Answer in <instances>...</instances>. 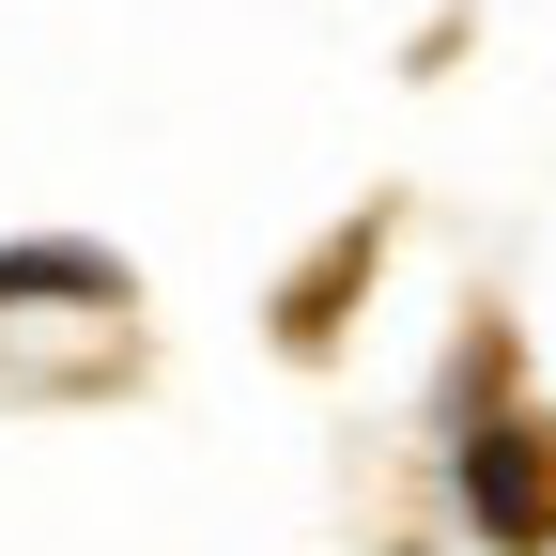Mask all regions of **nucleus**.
<instances>
[{
    "instance_id": "f03ea898",
    "label": "nucleus",
    "mask_w": 556,
    "mask_h": 556,
    "mask_svg": "<svg viewBox=\"0 0 556 556\" xmlns=\"http://www.w3.org/2000/svg\"><path fill=\"white\" fill-rule=\"evenodd\" d=\"M31 294L109 309V294H124V263H109V248H0V309H31Z\"/></svg>"
},
{
    "instance_id": "f257e3e1",
    "label": "nucleus",
    "mask_w": 556,
    "mask_h": 556,
    "mask_svg": "<svg viewBox=\"0 0 556 556\" xmlns=\"http://www.w3.org/2000/svg\"><path fill=\"white\" fill-rule=\"evenodd\" d=\"M464 510H479V541H510V556L556 541V448L526 433V417H495V433L464 448Z\"/></svg>"
}]
</instances>
